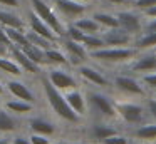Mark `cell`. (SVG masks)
Masks as SVG:
<instances>
[{"label":"cell","mask_w":156,"mask_h":144,"mask_svg":"<svg viewBox=\"0 0 156 144\" xmlns=\"http://www.w3.org/2000/svg\"><path fill=\"white\" fill-rule=\"evenodd\" d=\"M144 17H148V19H154L156 17V5L154 7H149V9H146L144 12H141Z\"/></svg>","instance_id":"60d3db41"},{"label":"cell","mask_w":156,"mask_h":144,"mask_svg":"<svg viewBox=\"0 0 156 144\" xmlns=\"http://www.w3.org/2000/svg\"><path fill=\"white\" fill-rule=\"evenodd\" d=\"M12 57H14V60L22 67V70H27V72H30V74H37L39 70H41V65H37L35 62H32L19 45L12 49Z\"/></svg>","instance_id":"2e32d148"},{"label":"cell","mask_w":156,"mask_h":144,"mask_svg":"<svg viewBox=\"0 0 156 144\" xmlns=\"http://www.w3.org/2000/svg\"><path fill=\"white\" fill-rule=\"evenodd\" d=\"M116 112L118 116L129 126H141V124L148 122L151 119L146 106L139 102H133V100H121V102H114Z\"/></svg>","instance_id":"3957f363"},{"label":"cell","mask_w":156,"mask_h":144,"mask_svg":"<svg viewBox=\"0 0 156 144\" xmlns=\"http://www.w3.org/2000/svg\"><path fill=\"white\" fill-rule=\"evenodd\" d=\"M133 45L138 50H146V49H151V47H156V32L139 33L134 39V44H133Z\"/></svg>","instance_id":"44dd1931"},{"label":"cell","mask_w":156,"mask_h":144,"mask_svg":"<svg viewBox=\"0 0 156 144\" xmlns=\"http://www.w3.org/2000/svg\"><path fill=\"white\" fill-rule=\"evenodd\" d=\"M0 109H2V104H0Z\"/></svg>","instance_id":"681fc988"},{"label":"cell","mask_w":156,"mask_h":144,"mask_svg":"<svg viewBox=\"0 0 156 144\" xmlns=\"http://www.w3.org/2000/svg\"><path fill=\"white\" fill-rule=\"evenodd\" d=\"M133 136L136 139H143V141H156V121L138 126L133 131Z\"/></svg>","instance_id":"ac0fdd59"},{"label":"cell","mask_w":156,"mask_h":144,"mask_svg":"<svg viewBox=\"0 0 156 144\" xmlns=\"http://www.w3.org/2000/svg\"><path fill=\"white\" fill-rule=\"evenodd\" d=\"M0 23H4L5 27H14V29H24V22L20 20V17H17L15 13L0 10Z\"/></svg>","instance_id":"484cf974"},{"label":"cell","mask_w":156,"mask_h":144,"mask_svg":"<svg viewBox=\"0 0 156 144\" xmlns=\"http://www.w3.org/2000/svg\"><path fill=\"white\" fill-rule=\"evenodd\" d=\"M0 42L5 44V45H10V44H12V40L9 39V35H7V32H5V29H2V27H0Z\"/></svg>","instance_id":"ab89813d"},{"label":"cell","mask_w":156,"mask_h":144,"mask_svg":"<svg viewBox=\"0 0 156 144\" xmlns=\"http://www.w3.org/2000/svg\"><path fill=\"white\" fill-rule=\"evenodd\" d=\"M104 2L111 3V5H128V3H133L131 0H104Z\"/></svg>","instance_id":"b9f144b4"},{"label":"cell","mask_w":156,"mask_h":144,"mask_svg":"<svg viewBox=\"0 0 156 144\" xmlns=\"http://www.w3.org/2000/svg\"><path fill=\"white\" fill-rule=\"evenodd\" d=\"M131 70L138 74H148L156 70V54H143L134 60V64L131 65Z\"/></svg>","instance_id":"5bb4252c"},{"label":"cell","mask_w":156,"mask_h":144,"mask_svg":"<svg viewBox=\"0 0 156 144\" xmlns=\"http://www.w3.org/2000/svg\"><path fill=\"white\" fill-rule=\"evenodd\" d=\"M82 45L87 49V52H92V50L106 47V44H104V40H102V37L98 35V33H86L84 40H82Z\"/></svg>","instance_id":"d4e9b609"},{"label":"cell","mask_w":156,"mask_h":144,"mask_svg":"<svg viewBox=\"0 0 156 144\" xmlns=\"http://www.w3.org/2000/svg\"><path fill=\"white\" fill-rule=\"evenodd\" d=\"M102 144H129V139L126 136H121V134H112V136L106 137L104 141H102Z\"/></svg>","instance_id":"836d02e7"},{"label":"cell","mask_w":156,"mask_h":144,"mask_svg":"<svg viewBox=\"0 0 156 144\" xmlns=\"http://www.w3.org/2000/svg\"><path fill=\"white\" fill-rule=\"evenodd\" d=\"M87 100V107L91 109V112H94L99 119H114L118 116L116 112V106L112 102V99L109 96L102 92H89L86 96Z\"/></svg>","instance_id":"277c9868"},{"label":"cell","mask_w":156,"mask_h":144,"mask_svg":"<svg viewBox=\"0 0 156 144\" xmlns=\"http://www.w3.org/2000/svg\"><path fill=\"white\" fill-rule=\"evenodd\" d=\"M133 5H134L138 10L144 12L146 9H149V7H154V5H156V0H133Z\"/></svg>","instance_id":"d590c367"},{"label":"cell","mask_w":156,"mask_h":144,"mask_svg":"<svg viewBox=\"0 0 156 144\" xmlns=\"http://www.w3.org/2000/svg\"><path fill=\"white\" fill-rule=\"evenodd\" d=\"M27 39H29V42H30V44H34V45L41 47L42 50L52 49V44H54L52 40H49V39H45V37H42L41 33L34 32V30H30V32L27 33Z\"/></svg>","instance_id":"83f0119b"},{"label":"cell","mask_w":156,"mask_h":144,"mask_svg":"<svg viewBox=\"0 0 156 144\" xmlns=\"http://www.w3.org/2000/svg\"><path fill=\"white\" fill-rule=\"evenodd\" d=\"M64 97H66V100H67V104L79 114V116H84L86 109H87V100H86L84 94H82L81 90L71 89L67 94H64Z\"/></svg>","instance_id":"9a60e30c"},{"label":"cell","mask_w":156,"mask_h":144,"mask_svg":"<svg viewBox=\"0 0 156 144\" xmlns=\"http://www.w3.org/2000/svg\"><path fill=\"white\" fill-rule=\"evenodd\" d=\"M62 44H64V49L67 50L69 64H72V65H77L79 67L89 57L87 49H86L81 42H76V40H72V39H69V37H67V39H64V42H62Z\"/></svg>","instance_id":"30bf717a"},{"label":"cell","mask_w":156,"mask_h":144,"mask_svg":"<svg viewBox=\"0 0 156 144\" xmlns=\"http://www.w3.org/2000/svg\"><path fill=\"white\" fill-rule=\"evenodd\" d=\"M81 2H87V0H81Z\"/></svg>","instance_id":"c3c4849f"},{"label":"cell","mask_w":156,"mask_h":144,"mask_svg":"<svg viewBox=\"0 0 156 144\" xmlns=\"http://www.w3.org/2000/svg\"><path fill=\"white\" fill-rule=\"evenodd\" d=\"M14 144H32L30 139H25V137H15Z\"/></svg>","instance_id":"ee69618b"},{"label":"cell","mask_w":156,"mask_h":144,"mask_svg":"<svg viewBox=\"0 0 156 144\" xmlns=\"http://www.w3.org/2000/svg\"><path fill=\"white\" fill-rule=\"evenodd\" d=\"M77 72L81 77H84L87 82L94 84V86H99V87H106L109 86V80L104 77V74L99 72L98 69L94 67H89V65H79L77 67Z\"/></svg>","instance_id":"7c38bea8"},{"label":"cell","mask_w":156,"mask_h":144,"mask_svg":"<svg viewBox=\"0 0 156 144\" xmlns=\"http://www.w3.org/2000/svg\"><path fill=\"white\" fill-rule=\"evenodd\" d=\"M114 87L126 96H144V86L131 76H116Z\"/></svg>","instance_id":"ba28073f"},{"label":"cell","mask_w":156,"mask_h":144,"mask_svg":"<svg viewBox=\"0 0 156 144\" xmlns=\"http://www.w3.org/2000/svg\"><path fill=\"white\" fill-rule=\"evenodd\" d=\"M0 144H10V142H7V141H4V139H2V141H0Z\"/></svg>","instance_id":"bcb514c9"},{"label":"cell","mask_w":156,"mask_h":144,"mask_svg":"<svg viewBox=\"0 0 156 144\" xmlns=\"http://www.w3.org/2000/svg\"><path fill=\"white\" fill-rule=\"evenodd\" d=\"M55 9L67 19H79L87 10V5L81 0H55Z\"/></svg>","instance_id":"9c48e42d"},{"label":"cell","mask_w":156,"mask_h":144,"mask_svg":"<svg viewBox=\"0 0 156 144\" xmlns=\"http://www.w3.org/2000/svg\"><path fill=\"white\" fill-rule=\"evenodd\" d=\"M42 84H44V92H45V97H47L52 111H54L59 117L69 121V122H77L81 116L67 104L64 94H61V90H59L49 79H42Z\"/></svg>","instance_id":"6da1fadb"},{"label":"cell","mask_w":156,"mask_h":144,"mask_svg":"<svg viewBox=\"0 0 156 144\" xmlns=\"http://www.w3.org/2000/svg\"><path fill=\"white\" fill-rule=\"evenodd\" d=\"M0 69L7 74H12V76H20L22 74V67L15 60H9V59H0Z\"/></svg>","instance_id":"1f68e13d"},{"label":"cell","mask_w":156,"mask_h":144,"mask_svg":"<svg viewBox=\"0 0 156 144\" xmlns=\"http://www.w3.org/2000/svg\"><path fill=\"white\" fill-rule=\"evenodd\" d=\"M66 35H67L69 39L76 40V42H81V44H82V40H84L86 33L82 32V30L79 29V27H76V25H69L67 29H66Z\"/></svg>","instance_id":"d6a6232c"},{"label":"cell","mask_w":156,"mask_h":144,"mask_svg":"<svg viewBox=\"0 0 156 144\" xmlns=\"http://www.w3.org/2000/svg\"><path fill=\"white\" fill-rule=\"evenodd\" d=\"M7 109L12 111V112H17V114H25V112H30L32 111V104L27 102V100H9L7 102Z\"/></svg>","instance_id":"f1b7e54d"},{"label":"cell","mask_w":156,"mask_h":144,"mask_svg":"<svg viewBox=\"0 0 156 144\" xmlns=\"http://www.w3.org/2000/svg\"><path fill=\"white\" fill-rule=\"evenodd\" d=\"M49 80L57 87L59 90H71V89H76L77 87V82L72 76H69L67 72L61 69H54L49 72Z\"/></svg>","instance_id":"8fae6325"},{"label":"cell","mask_w":156,"mask_h":144,"mask_svg":"<svg viewBox=\"0 0 156 144\" xmlns=\"http://www.w3.org/2000/svg\"><path fill=\"white\" fill-rule=\"evenodd\" d=\"M45 59L47 62H54V64H61V65H66L69 64V59L61 52V50H55V49H47L45 50Z\"/></svg>","instance_id":"4dcf8cb0"},{"label":"cell","mask_w":156,"mask_h":144,"mask_svg":"<svg viewBox=\"0 0 156 144\" xmlns=\"http://www.w3.org/2000/svg\"><path fill=\"white\" fill-rule=\"evenodd\" d=\"M29 23H30V29L34 30V32L41 33V35H42V37H45V39L52 40V42H55V40L59 39L57 33H55L54 30H52L51 27H49L47 23H45L44 20H42L35 12H32V13H30V20H29Z\"/></svg>","instance_id":"4fadbf2b"},{"label":"cell","mask_w":156,"mask_h":144,"mask_svg":"<svg viewBox=\"0 0 156 144\" xmlns=\"http://www.w3.org/2000/svg\"><path fill=\"white\" fill-rule=\"evenodd\" d=\"M5 54H7V45L0 42V55H5Z\"/></svg>","instance_id":"f6af8a7d"},{"label":"cell","mask_w":156,"mask_h":144,"mask_svg":"<svg viewBox=\"0 0 156 144\" xmlns=\"http://www.w3.org/2000/svg\"><path fill=\"white\" fill-rule=\"evenodd\" d=\"M7 86H9V90H10L17 99L27 100V102H32V100H34V94L29 90V87L25 86V84L19 82V80H10Z\"/></svg>","instance_id":"d6986e66"},{"label":"cell","mask_w":156,"mask_h":144,"mask_svg":"<svg viewBox=\"0 0 156 144\" xmlns=\"http://www.w3.org/2000/svg\"><path fill=\"white\" fill-rule=\"evenodd\" d=\"M139 54V50L134 45L131 47H102V49L92 50L89 52L91 59H96L99 62H108V64H121V62H129Z\"/></svg>","instance_id":"7a4b0ae2"},{"label":"cell","mask_w":156,"mask_h":144,"mask_svg":"<svg viewBox=\"0 0 156 144\" xmlns=\"http://www.w3.org/2000/svg\"><path fill=\"white\" fill-rule=\"evenodd\" d=\"M30 2H32V9H34V12L37 13V15L41 17V19L44 20V22L47 23V25L51 27V29L54 30L59 37L64 35L66 29H64V25L61 23L59 17L54 13V10H52L51 7L44 2V0H30Z\"/></svg>","instance_id":"5b68a950"},{"label":"cell","mask_w":156,"mask_h":144,"mask_svg":"<svg viewBox=\"0 0 156 144\" xmlns=\"http://www.w3.org/2000/svg\"><path fill=\"white\" fill-rule=\"evenodd\" d=\"M2 5H7V7H17L19 5V0H0Z\"/></svg>","instance_id":"7bdbcfd3"},{"label":"cell","mask_w":156,"mask_h":144,"mask_svg":"<svg viewBox=\"0 0 156 144\" xmlns=\"http://www.w3.org/2000/svg\"><path fill=\"white\" fill-rule=\"evenodd\" d=\"M118 17L119 27L129 32L131 35L138 37L143 32V13L139 15L138 12H131V10H121L116 13Z\"/></svg>","instance_id":"52a82bcc"},{"label":"cell","mask_w":156,"mask_h":144,"mask_svg":"<svg viewBox=\"0 0 156 144\" xmlns=\"http://www.w3.org/2000/svg\"><path fill=\"white\" fill-rule=\"evenodd\" d=\"M5 32H7L9 39H10L12 42L15 44V45L22 47V45H25V44H29L27 33L22 32V29H14V27H7V29H5Z\"/></svg>","instance_id":"4316f807"},{"label":"cell","mask_w":156,"mask_h":144,"mask_svg":"<svg viewBox=\"0 0 156 144\" xmlns=\"http://www.w3.org/2000/svg\"><path fill=\"white\" fill-rule=\"evenodd\" d=\"M118 131H116V127H112L111 124L108 122H102V121H99V122H94L91 126V129H89V136L92 137V139L96 141H104L106 137L112 136V134H116Z\"/></svg>","instance_id":"e0dca14e"},{"label":"cell","mask_w":156,"mask_h":144,"mask_svg":"<svg viewBox=\"0 0 156 144\" xmlns=\"http://www.w3.org/2000/svg\"><path fill=\"white\" fill-rule=\"evenodd\" d=\"M74 25L79 27L84 33H98L101 30V25L92 17H81V19H77L74 22Z\"/></svg>","instance_id":"7402d4cb"},{"label":"cell","mask_w":156,"mask_h":144,"mask_svg":"<svg viewBox=\"0 0 156 144\" xmlns=\"http://www.w3.org/2000/svg\"><path fill=\"white\" fill-rule=\"evenodd\" d=\"M4 92V87H2V84H0V94Z\"/></svg>","instance_id":"7dc6e473"},{"label":"cell","mask_w":156,"mask_h":144,"mask_svg":"<svg viewBox=\"0 0 156 144\" xmlns=\"http://www.w3.org/2000/svg\"><path fill=\"white\" fill-rule=\"evenodd\" d=\"M17 127V122L14 121V117L9 112L0 109V131L2 132H7V131H14Z\"/></svg>","instance_id":"f546056e"},{"label":"cell","mask_w":156,"mask_h":144,"mask_svg":"<svg viewBox=\"0 0 156 144\" xmlns=\"http://www.w3.org/2000/svg\"><path fill=\"white\" fill-rule=\"evenodd\" d=\"M30 142L32 144H51L47 139V136H44V134H37L34 132V136L30 137Z\"/></svg>","instance_id":"f35d334b"},{"label":"cell","mask_w":156,"mask_h":144,"mask_svg":"<svg viewBox=\"0 0 156 144\" xmlns=\"http://www.w3.org/2000/svg\"><path fill=\"white\" fill-rule=\"evenodd\" d=\"M22 50H24V54L29 57V59L32 60V62H35L37 65H41V64L47 62V59H45V50H42L41 47L34 45V44H25V45L20 47Z\"/></svg>","instance_id":"ffe728a7"},{"label":"cell","mask_w":156,"mask_h":144,"mask_svg":"<svg viewBox=\"0 0 156 144\" xmlns=\"http://www.w3.org/2000/svg\"><path fill=\"white\" fill-rule=\"evenodd\" d=\"M92 19L99 23L101 27H106V29H112V27H119L118 17L112 15V13H106V12H96L92 15Z\"/></svg>","instance_id":"cb8c5ba5"},{"label":"cell","mask_w":156,"mask_h":144,"mask_svg":"<svg viewBox=\"0 0 156 144\" xmlns=\"http://www.w3.org/2000/svg\"><path fill=\"white\" fill-rule=\"evenodd\" d=\"M141 82L144 84L146 87H149V89H154V90H156V72L143 74V76H141Z\"/></svg>","instance_id":"e575fe53"},{"label":"cell","mask_w":156,"mask_h":144,"mask_svg":"<svg viewBox=\"0 0 156 144\" xmlns=\"http://www.w3.org/2000/svg\"><path fill=\"white\" fill-rule=\"evenodd\" d=\"M30 129L37 134H44V136H51L52 132L55 131L54 124L49 122L45 119H32L30 121Z\"/></svg>","instance_id":"603a6c76"},{"label":"cell","mask_w":156,"mask_h":144,"mask_svg":"<svg viewBox=\"0 0 156 144\" xmlns=\"http://www.w3.org/2000/svg\"><path fill=\"white\" fill-rule=\"evenodd\" d=\"M102 40H104L106 45L109 47H131L134 44V35H131L129 32H126L121 27H112L108 29L106 32L101 33Z\"/></svg>","instance_id":"8992f818"},{"label":"cell","mask_w":156,"mask_h":144,"mask_svg":"<svg viewBox=\"0 0 156 144\" xmlns=\"http://www.w3.org/2000/svg\"><path fill=\"white\" fill-rule=\"evenodd\" d=\"M146 109H148L151 119L156 121V99H148L146 100Z\"/></svg>","instance_id":"74e56055"},{"label":"cell","mask_w":156,"mask_h":144,"mask_svg":"<svg viewBox=\"0 0 156 144\" xmlns=\"http://www.w3.org/2000/svg\"><path fill=\"white\" fill-rule=\"evenodd\" d=\"M144 32H156V17L143 22V32L141 33H144Z\"/></svg>","instance_id":"8d00e7d4"}]
</instances>
